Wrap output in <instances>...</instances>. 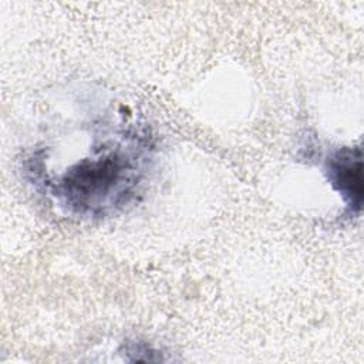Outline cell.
Returning a JSON list of instances; mask_svg holds the SVG:
<instances>
[{
  "label": "cell",
  "mask_w": 364,
  "mask_h": 364,
  "mask_svg": "<svg viewBox=\"0 0 364 364\" xmlns=\"http://www.w3.org/2000/svg\"><path fill=\"white\" fill-rule=\"evenodd\" d=\"M149 145L138 135L105 141L48 182L50 195L67 213L102 218L136 199L149 171Z\"/></svg>",
  "instance_id": "6da1fadb"
},
{
  "label": "cell",
  "mask_w": 364,
  "mask_h": 364,
  "mask_svg": "<svg viewBox=\"0 0 364 364\" xmlns=\"http://www.w3.org/2000/svg\"><path fill=\"white\" fill-rule=\"evenodd\" d=\"M324 172L333 189L341 196L350 215L360 213L364 196L361 148H337L326 158Z\"/></svg>",
  "instance_id": "7a4b0ae2"
}]
</instances>
